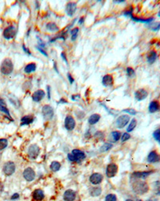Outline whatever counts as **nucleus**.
<instances>
[{
	"instance_id": "1",
	"label": "nucleus",
	"mask_w": 160,
	"mask_h": 201,
	"mask_svg": "<svg viewBox=\"0 0 160 201\" xmlns=\"http://www.w3.org/2000/svg\"><path fill=\"white\" fill-rule=\"evenodd\" d=\"M132 190L134 193L138 195H143L147 193L148 190H149V186L146 182L143 181L139 180H135L132 182Z\"/></svg>"
},
{
	"instance_id": "2",
	"label": "nucleus",
	"mask_w": 160,
	"mask_h": 201,
	"mask_svg": "<svg viewBox=\"0 0 160 201\" xmlns=\"http://www.w3.org/2000/svg\"><path fill=\"white\" fill-rule=\"evenodd\" d=\"M14 70V65L12 61L10 59H5L0 66V71L3 75H8L11 74L13 72Z\"/></svg>"
},
{
	"instance_id": "3",
	"label": "nucleus",
	"mask_w": 160,
	"mask_h": 201,
	"mask_svg": "<svg viewBox=\"0 0 160 201\" xmlns=\"http://www.w3.org/2000/svg\"><path fill=\"white\" fill-rule=\"evenodd\" d=\"M3 171L7 176H10L15 171V164L12 161H8L3 167Z\"/></svg>"
},
{
	"instance_id": "4",
	"label": "nucleus",
	"mask_w": 160,
	"mask_h": 201,
	"mask_svg": "<svg viewBox=\"0 0 160 201\" xmlns=\"http://www.w3.org/2000/svg\"><path fill=\"white\" fill-rule=\"evenodd\" d=\"M40 153V148L36 144H31L30 147L28 148V151H27V154L28 156L32 159V160H35Z\"/></svg>"
},
{
	"instance_id": "5",
	"label": "nucleus",
	"mask_w": 160,
	"mask_h": 201,
	"mask_svg": "<svg viewBox=\"0 0 160 201\" xmlns=\"http://www.w3.org/2000/svg\"><path fill=\"white\" fill-rule=\"evenodd\" d=\"M42 114L45 119L49 120L54 117V109L50 105H44L42 108Z\"/></svg>"
},
{
	"instance_id": "6",
	"label": "nucleus",
	"mask_w": 160,
	"mask_h": 201,
	"mask_svg": "<svg viewBox=\"0 0 160 201\" xmlns=\"http://www.w3.org/2000/svg\"><path fill=\"white\" fill-rule=\"evenodd\" d=\"M16 35V28L13 26H10V27H7L5 30H3V35L4 39H6L7 40H10L14 38Z\"/></svg>"
},
{
	"instance_id": "7",
	"label": "nucleus",
	"mask_w": 160,
	"mask_h": 201,
	"mask_svg": "<svg viewBox=\"0 0 160 201\" xmlns=\"http://www.w3.org/2000/svg\"><path fill=\"white\" fill-rule=\"evenodd\" d=\"M129 121H130V116L129 115H120L119 117L117 119L116 122H115L117 127L119 128V129L123 128L128 124Z\"/></svg>"
},
{
	"instance_id": "8",
	"label": "nucleus",
	"mask_w": 160,
	"mask_h": 201,
	"mask_svg": "<svg viewBox=\"0 0 160 201\" xmlns=\"http://www.w3.org/2000/svg\"><path fill=\"white\" fill-rule=\"evenodd\" d=\"M118 172V166L115 164H110L107 165L106 169V175L108 178H112L115 176Z\"/></svg>"
},
{
	"instance_id": "9",
	"label": "nucleus",
	"mask_w": 160,
	"mask_h": 201,
	"mask_svg": "<svg viewBox=\"0 0 160 201\" xmlns=\"http://www.w3.org/2000/svg\"><path fill=\"white\" fill-rule=\"evenodd\" d=\"M23 175L27 182H31L35 179V172L31 168H26L23 171Z\"/></svg>"
},
{
	"instance_id": "10",
	"label": "nucleus",
	"mask_w": 160,
	"mask_h": 201,
	"mask_svg": "<svg viewBox=\"0 0 160 201\" xmlns=\"http://www.w3.org/2000/svg\"><path fill=\"white\" fill-rule=\"evenodd\" d=\"M76 125L75 120L71 115H67L65 119V127L67 131H72L74 129Z\"/></svg>"
},
{
	"instance_id": "11",
	"label": "nucleus",
	"mask_w": 160,
	"mask_h": 201,
	"mask_svg": "<svg viewBox=\"0 0 160 201\" xmlns=\"http://www.w3.org/2000/svg\"><path fill=\"white\" fill-rule=\"evenodd\" d=\"M103 180V175L100 174V173H98V172L93 173L90 176V182L94 185H98L101 184Z\"/></svg>"
},
{
	"instance_id": "12",
	"label": "nucleus",
	"mask_w": 160,
	"mask_h": 201,
	"mask_svg": "<svg viewBox=\"0 0 160 201\" xmlns=\"http://www.w3.org/2000/svg\"><path fill=\"white\" fill-rule=\"evenodd\" d=\"M147 95H148V92L143 88L139 89L134 92V97L138 101L143 100L147 97Z\"/></svg>"
},
{
	"instance_id": "13",
	"label": "nucleus",
	"mask_w": 160,
	"mask_h": 201,
	"mask_svg": "<svg viewBox=\"0 0 160 201\" xmlns=\"http://www.w3.org/2000/svg\"><path fill=\"white\" fill-rule=\"evenodd\" d=\"M76 198V193L72 189H68L64 192L63 200L64 201H74Z\"/></svg>"
},
{
	"instance_id": "14",
	"label": "nucleus",
	"mask_w": 160,
	"mask_h": 201,
	"mask_svg": "<svg viewBox=\"0 0 160 201\" xmlns=\"http://www.w3.org/2000/svg\"><path fill=\"white\" fill-rule=\"evenodd\" d=\"M160 160V155L155 151H150L147 156V162L150 164L157 163Z\"/></svg>"
},
{
	"instance_id": "15",
	"label": "nucleus",
	"mask_w": 160,
	"mask_h": 201,
	"mask_svg": "<svg viewBox=\"0 0 160 201\" xmlns=\"http://www.w3.org/2000/svg\"><path fill=\"white\" fill-rule=\"evenodd\" d=\"M44 97H45V91L41 89L36 90L32 95V99L34 102H40Z\"/></svg>"
},
{
	"instance_id": "16",
	"label": "nucleus",
	"mask_w": 160,
	"mask_h": 201,
	"mask_svg": "<svg viewBox=\"0 0 160 201\" xmlns=\"http://www.w3.org/2000/svg\"><path fill=\"white\" fill-rule=\"evenodd\" d=\"M32 197H33L34 200L42 201L45 197V195H44L43 191L42 189H36L33 191Z\"/></svg>"
},
{
	"instance_id": "17",
	"label": "nucleus",
	"mask_w": 160,
	"mask_h": 201,
	"mask_svg": "<svg viewBox=\"0 0 160 201\" xmlns=\"http://www.w3.org/2000/svg\"><path fill=\"white\" fill-rule=\"evenodd\" d=\"M153 173V171H134L133 172L134 177L136 179H146L147 178L150 174Z\"/></svg>"
},
{
	"instance_id": "18",
	"label": "nucleus",
	"mask_w": 160,
	"mask_h": 201,
	"mask_svg": "<svg viewBox=\"0 0 160 201\" xmlns=\"http://www.w3.org/2000/svg\"><path fill=\"white\" fill-rule=\"evenodd\" d=\"M71 154L73 155L74 157L76 159L77 162H79V161L83 160H84L86 158L85 153L83 151L79 150V149H74Z\"/></svg>"
},
{
	"instance_id": "19",
	"label": "nucleus",
	"mask_w": 160,
	"mask_h": 201,
	"mask_svg": "<svg viewBox=\"0 0 160 201\" xmlns=\"http://www.w3.org/2000/svg\"><path fill=\"white\" fill-rule=\"evenodd\" d=\"M77 8V4L75 3H68L66 7V11L69 16H73Z\"/></svg>"
},
{
	"instance_id": "20",
	"label": "nucleus",
	"mask_w": 160,
	"mask_h": 201,
	"mask_svg": "<svg viewBox=\"0 0 160 201\" xmlns=\"http://www.w3.org/2000/svg\"><path fill=\"white\" fill-rule=\"evenodd\" d=\"M102 83H103V84L105 87H110V86H112L114 84L113 76L111 75H106L103 78Z\"/></svg>"
},
{
	"instance_id": "21",
	"label": "nucleus",
	"mask_w": 160,
	"mask_h": 201,
	"mask_svg": "<svg viewBox=\"0 0 160 201\" xmlns=\"http://www.w3.org/2000/svg\"><path fill=\"white\" fill-rule=\"evenodd\" d=\"M34 121V117L32 115H25L21 119V126H26L32 124Z\"/></svg>"
},
{
	"instance_id": "22",
	"label": "nucleus",
	"mask_w": 160,
	"mask_h": 201,
	"mask_svg": "<svg viewBox=\"0 0 160 201\" xmlns=\"http://www.w3.org/2000/svg\"><path fill=\"white\" fill-rule=\"evenodd\" d=\"M160 107V104L158 101L154 100L152 102H150V105H149V111L150 113H154L156 112Z\"/></svg>"
},
{
	"instance_id": "23",
	"label": "nucleus",
	"mask_w": 160,
	"mask_h": 201,
	"mask_svg": "<svg viewBox=\"0 0 160 201\" xmlns=\"http://www.w3.org/2000/svg\"><path fill=\"white\" fill-rule=\"evenodd\" d=\"M157 59V53L155 50H150V52L148 53V55H147V62L149 63L150 64H152L154 63V61L156 60Z\"/></svg>"
},
{
	"instance_id": "24",
	"label": "nucleus",
	"mask_w": 160,
	"mask_h": 201,
	"mask_svg": "<svg viewBox=\"0 0 160 201\" xmlns=\"http://www.w3.org/2000/svg\"><path fill=\"white\" fill-rule=\"evenodd\" d=\"M36 70V64H34V63H30V64H28L25 67V68H24V71H25V73H27V74H30V73H32V72H34Z\"/></svg>"
},
{
	"instance_id": "25",
	"label": "nucleus",
	"mask_w": 160,
	"mask_h": 201,
	"mask_svg": "<svg viewBox=\"0 0 160 201\" xmlns=\"http://www.w3.org/2000/svg\"><path fill=\"white\" fill-rule=\"evenodd\" d=\"M131 19L134 22H138V23H149L150 22L154 20L153 18H149V19H142V18H139V17L134 16L133 15L130 16Z\"/></svg>"
},
{
	"instance_id": "26",
	"label": "nucleus",
	"mask_w": 160,
	"mask_h": 201,
	"mask_svg": "<svg viewBox=\"0 0 160 201\" xmlns=\"http://www.w3.org/2000/svg\"><path fill=\"white\" fill-rule=\"evenodd\" d=\"M100 118H101V116L99 114L91 115L90 117H89V119H88V123L90 125H94V124H97L99 121Z\"/></svg>"
},
{
	"instance_id": "27",
	"label": "nucleus",
	"mask_w": 160,
	"mask_h": 201,
	"mask_svg": "<svg viewBox=\"0 0 160 201\" xmlns=\"http://www.w3.org/2000/svg\"><path fill=\"white\" fill-rule=\"evenodd\" d=\"M102 193V189L99 187H95V188H91L90 190V194L91 196L94 197H97L99 196L100 194Z\"/></svg>"
},
{
	"instance_id": "28",
	"label": "nucleus",
	"mask_w": 160,
	"mask_h": 201,
	"mask_svg": "<svg viewBox=\"0 0 160 201\" xmlns=\"http://www.w3.org/2000/svg\"><path fill=\"white\" fill-rule=\"evenodd\" d=\"M50 169L53 171H59V169L61 168V164L58 161H53L50 166Z\"/></svg>"
},
{
	"instance_id": "29",
	"label": "nucleus",
	"mask_w": 160,
	"mask_h": 201,
	"mask_svg": "<svg viewBox=\"0 0 160 201\" xmlns=\"http://www.w3.org/2000/svg\"><path fill=\"white\" fill-rule=\"evenodd\" d=\"M113 148V144H109V143H106L104 144L99 149L100 152H106V151H108L109 150H110L111 148Z\"/></svg>"
},
{
	"instance_id": "30",
	"label": "nucleus",
	"mask_w": 160,
	"mask_h": 201,
	"mask_svg": "<svg viewBox=\"0 0 160 201\" xmlns=\"http://www.w3.org/2000/svg\"><path fill=\"white\" fill-rule=\"evenodd\" d=\"M47 29L50 31H58L59 30V27L54 23H49L47 24Z\"/></svg>"
},
{
	"instance_id": "31",
	"label": "nucleus",
	"mask_w": 160,
	"mask_h": 201,
	"mask_svg": "<svg viewBox=\"0 0 160 201\" xmlns=\"http://www.w3.org/2000/svg\"><path fill=\"white\" fill-rule=\"evenodd\" d=\"M0 111H2V112H3V113H5L6 115H8V117H9V119H10V120H12L11 116H10V112H9V110H8V109L7 108V106H6L5 103H3V104L0 105Z\"/></svg>"
},
{
	"instance_id": "32",
	"label": "nucleus",
	"mask_w": 160,
	"mask_h": 201,
	"mask_svg": "<svg viewBox=\"0 0 160 201\" xmlns=\"http://www.w3.org/2000/svg\"><path fill=\"white\" fill-rule=\"evenodd\" d=\"M137 125V120L135 119H132V120L130 121V124H129V126H128V127H127V132H130V131H132L135 128V127H136Z\"/></svg>"
},
{
	"instance_id": "33",
	"label": "nucleus",
	"mask_w": 160,
	"mask_h": 201,
	"mask_svg": "<svg viewBox=\"0 0 160 201\" xmlns=\"http://www.w3.org/2000/svg\"><path fill=\"white\" fill-rule=\"evenodd\" d=\"M8 145V140L7 139H0V151H3Z\"/></svg>"
},
{
	"instance_id": "34",
	"label": "nucleus",
	"mask_w": 160,
	"mask_h": 201,
	"mask_svg": "<svg viewBox=\"0 0 160 201\" xmlns=\"http://www.w3.org/2000/svg\"><path fill=\"white\" fill-rule=\"evenodd\" d=\"M111 136H112V140L114 142H117L119 140V139L121 138V134L119 131H113L111 133Z\"/></svg>"
},
{
	"instance_id": "35",
	"label": "nucleus",
	"mask_w": 160,
	"mask_h": 201,
	"mask_svg": "<svg viewBox=\"0 0 160 201\" xmlns=\"http://www.w3.org/2000/svg\"><path fill=\"white\" fill-rule=\"evenodd\" d=\"M78 33H79V28L78 27H74L73 30L70 31V35H71V40L74 41L76 39L77 36H78Z\"/></svg>"
},
{
	"instance_id": "36",
	"label": "nucleus",
	"mask_w": 160,
	"mask_h": 201,
	"mask_svg": "<svg viewBox=\"0 0 160 201\" xmlns=\"http://www.w3.org/2000/svg\"><path fill=\"white\" fill-rule=\"evenodd\" d=\"M105 201H117L116 195L112 194V193L108 194L107 196L105 197Z\"/></svg>"
},
{
	"instance_id": "37",
	"label": "nucleus",
	"mask_w": 160,
	"mask_h": 201,
	"mask_svg": "<svg viewBox=\"0 0 160 201\" xmlns=\"http://www.w3.org/2000/svg\"><path fill=\"white\" fill-rule=\"evenodd\" d=\"M153 137L154 138L155 140L160 143V128L159 129H157L156 131H154Z\"/></svg>"
},
{
	"instance_id": "38",
	"label": "nucleus",
	"mask_w": 160,
	"mask_h": 201,
	"mask_svg": "<svg viewBox=\"0 0 160 201\" xmlns=\"http://www.w3.org/2000/svg\"><path fill=\"white\" fill-rule=\"evenodd\" d=\"M127 75L129 76V77H133V76H134V75H135V73H134V70L133 68H131V67H127Z\"/></svg>"
},
{
	"instance_id": "39",
	"label": "nucleus",
	"mask_w": 160,
	"mask_h": 201,
	"mask_svg": "<svg viewBox=\"0 0 160 201\" xmlns=\"http://www.w3.org/2000/svg\"><path fill=\"white\" fill-rule=\"evenodd\" d=\"M130 138V135L128 133V132H126V133H124L123 135H122V137H121V141L122 142H125V141H127Z\"/></svg>"
},
{
	"instance_id": "40",
	"label": "nucleus",
	"mask_w": 160,
	"mask_h": 201,
	"mask_svg": "<svg viewBox=\"0 0 160 201\" xmlns=\"http://www.w3.org/2000/svg\"><path fill=\"white\" fill-rule=\"evenodd\" d=\"M151 30H154V31H157V30H160V23H155V24H154L153 26H151Z\"/></svg>"
},
{
	"instance_id": "41",
	"label": "nucleus",
	"mask_w": 160,
	"mask_h": 201,
	"mask_svg": "<svg viewBox=\"0 0 160 201\" xmlns=\"http://www.w3.org/2000/svg\"><path fill=\"white\" fill-rule=\"evenodd\" d=\"M67 159H68L70 161H71V162H77L76 159L74 157V155L72 154L67 155Z\"/></svg>"
},
{
	"instance_id": "42",
	"label": "nucleus",
	"mask_w": 160,
	"mask_h": 201,
	"mask_svg": "<svg viewBox=\"0 0 160 201\" xmlns=\"http://www.w3.org/2000/svg\"><path fill=\"white\" fill-rule=\"evenodd\" d=\"M19 193H14V194H13L11 195L10 200H15L19 199Z\"/></svg>"
},
{
	"instance_id": "43",
	"label": "nucleus",
	"mask_w": 160,
	"mask_h": 201,
	"mask_svg": "<svg viewBox=\"0 0 160 201\" xmlns=\"http://www.w3.org/2000/svg\"><path fill=\"white\" fill-rule=\"evenodd\" d=\"M124 111L125 112H128V113H130L131 115H135L137 113L136 111L133 110V109H127V110H124Z\"/></svg>"
},
{
	"instance_id": "44",
	"label": "nucleus",
	"mask_w": 160,
	"mask_h": 201,
	"mask_svg": "<svg viewBox=\"0 0 160 201\" xmlns=\"http://www.w3.org/2000/svg\"><path fill=\"white\" fill-rule=\"evenodd\" d=\"M132 11H133V9L127 10V11L124 12V15H130V16H131V15H132Z\"/></svg>"
},
{
	"instance_id": "45",
	"label": "nucleus",
	"mask_w": 160,
	"mask_h": 201,
	"mask_svg": "<svg viewBox=\"0 0 160 201\" xmlns=\"http://www.w3.org/2000/svg\"><path fill=\"white\" fill-rule=\"evenodd\" d=\"M67 77H68V79H69V81H70V83L71 84H73L74 81V78L72 77V75L70 74H68L67 75Z\"/></svg>"
},
{
	"instance_id": "46",
	"label": "nucleus",
	"mask_w": 160,
	"mask_h": 201,
	"mask_svg": "<svg viewBox=\"0 0 160 201\" xmlns=\"http://www.w3.org/2000/svg\"><path fill=\"white\" fill-rule=\"evenodd\" d=\"M38 50H39L40 52H41V53H42V54H43V55H45V56H47H47H48V55H47V52H46L45 50H43V49H41V48H40L39 47H38Z\"/></svg>"
},
{
	"instance_id": "47",
	"label": "nucleus",
	"mask_w": 160,
	"mask_h": 201,
	"mask_svg": "<svg viewBox=\"0 0 160 201\" xmlns=\"http://www.w3.org/2000/svg\"><path fill=\"white\" fill-rule=\"evenodd\" d=\"M61 57L63 59V60L66 62L67 64V57H66V55H65V53L64 52H62V54H61Z\"/></svg>"
},
{
	"instance_id": "48",
	"label": "nucleus",
	"mask_w": 160,
	"mask_h": 201,
	"mask_svg": "<svg viewBox=\"0 0 160 201\" xmlns=\"http://www.w3.org/2000/svg\"><path fill=\"white\" fill-rule=\"evenodd\" d=\"M3 188H4V186L3 184V183H2V182H0V193H2V192L3 191Z\"/></svg>"
},
{
	"instance_id": "49",
	"label": "nucleus",
	"mask_w": 160,
	"mask_h": 201,
	"mask_svg": "<svg viewBox=\"0 0 160 201\" xmlns=\"http://www.w3.org/2000/svg\"><path fill=\"white\" fill-rule=\"evenodd\" d=\"M23 49L24 51H25V52H27V53L28 54V55H30V50H27V48H26V47H25V45H23Z\"/></svg>"
},
{
	"instance_id": "50",
	"label": "nucleus",
	"mask_w": 160,
	"mask_h": 201,
	"mask_svg": "<svg viewBox=\"0 0 160 201\" xmlns=\"http://www.w3.org/2000/svg\"><path fill=\"white\" fill-rule=\"evenodd\" d=\"M50 87H49V86H47V91H48V99H50Z\"/></svg>"
},
{
	"instance_id": "51",
	"label": "nucleus",
	"mask_w": 160,
	"mask_h": 201,
	"mask_svg": "<svg viewBox=\"0 0 160 201\" xmlns=\"http://www.w3.org/2000/svg\"><path fill=\"white\" fill-rule=\"evenodd\" d=\"M83 21H84V17H82L81 19H79V24H83Z\"/></svg>"
},
{
	"instance_id": "52",
	"label": "nucleus",
	"mask_w": 160,
	"mask_h": 201,
	"mask_svg": "<svg viewBox=\"0 0 160 201\" xmlns=\"http://www.w3.org/2000/svg\"><path fill=\"white\" fill-rule=\"evenodd\" d=\"M76 98H78V99H79V98H80L79 95H73V96H72V99H77Z\"/></svg>"
},
{
	"instance_id": "53",
	"label": "nucleus",
	"mask_w": 160,
	"mask_h": 201,
	"mask_svg": "<svg viewBox=\"0 0 160 201\" xmlns=\"http://www.w3.org/2000/svg\"><path fill=\"white\" fill-rule=\"evenodd\" d=\"M114 3H124L125 1L124 0H122V1H113Z\"/></svg>"
},
{
	"instance_id": "54",
	"label": "nucleus",
	"mask_w": 160,
	"mask_h": 201,
	"mask_svg": "<svg viewBox=\"0 0 160 201\" xmlns=\"http://www.w3.org/2000/svg\"><path fill=\"white\" fill-rule=\"evenodd\" d=\"M60 103H67V101H65L63 99H62L59 102V104H60Z\"/></svg>"
},
{
	"instance_id": "55",
	"label": "nucleus",
	"mask_w": 160,
	"mask_h": 201,
	"mask_svg": "<svg viewBox=\"0 0 160 201\" xmlns=\"http://www.w3.org/2000/svg\"><path fill=\"white\" fill-rule=\"evenodd\" d=\"M3 103H4V101L3 100V99H2L1 98H0V105H1V104H3Z\"/></svg>"
},
{
	"instance_id": "56",
	"label": "nucleus",
	"mask_w": 160,
	"mask_h": 201,
	"mask_svg": "<svg viewBox=\"0 0 160 201\" xmlns=\"http://www.w3.org/2000/svg\"><path fill=\"white\" fill-rule=\"evenodd\" d=\"M126 201H134V200H130V199H128V200H127Z\"/></svg>"
},
{
	"instance_id": "57",
	"label": "nucleus",
	"mask_w": 160,
	"mask_h": 201,
	"mask_svg": "<svg viewBox=\"0 0 160 201\" xmlns=\"http://www.w3.org/2000/svg\"><path fill=\"white\" fill-rule=\"evenodd\" d=\"M159 194H160V192H159Z\"/></svg>"
}]
</instances>
